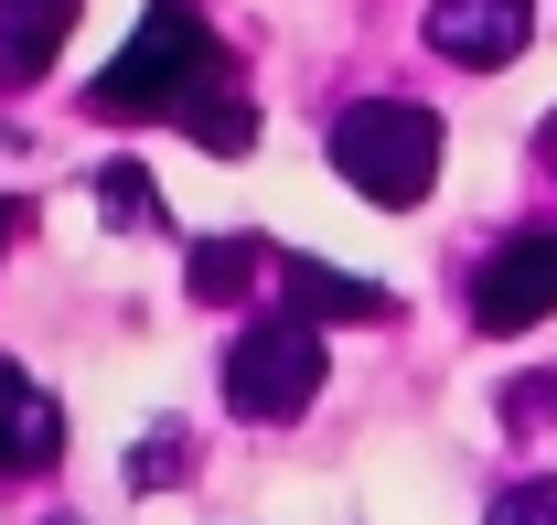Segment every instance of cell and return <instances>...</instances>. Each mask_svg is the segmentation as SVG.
<instances>
[{"mask_svg": "<svg viewBox=\"0 0 557 525\" xmlns=\"http://www.w3.org/2000/svg\"><path fill=\"white\" fill-rule=\"evenodd\" d=\"M22 225H33V215H22V204H0V258H11V236H22Z\"/></svg>", "mask_w": 557, "mask_h": 525, "instance_id": "cell-13", "label": "cell"}, {"mask_svg": "<svg viewBox=\"0 0 557 525\" xmlns=\"http://www.w3.org/2000/svg\"><path fill=\"white\" fill-rule=\"evenodd\" d=\"M54 451H65V407L33 387L22 365H0V483L11 472H44Z\"/></svg>", "mask_w": 557, "mask_h": 525, "instance_id": "cell-7", "label": "cell"}, {"mask_svg": "<svg viewBox=\"0 0 557 525\" xmlns=\"http://www.w3.org/2000/svg\"><path fill=\"white\" fill-rule=\"evenodd\" d=\"M258 268H269V247H258V236H205V247H194V268H183V290L225 312V301H247V290H258Z\"/></svg>", "mask_w": 557, "mask_h": 525, "instance_id": "cell-9", "label": "cell"}, {"mask_svg": "<svg viewBox=\"0 0 557 525\" xmlns=\"http://www.w3.org/2000/svg\"><path fill=\"white\" fill-rule=\"evenodd\" d=\"M547 312H557V225H525V236H504L472 268V322L483 332H536Z\"/></svg>", "mask_w": 557, "mask_h": 525, "instance_id": "cell-4", "label": "cell"}, {"mask_svg": "<svg viewBox=\"0 0 557 525\" xmlns=\"http://www.w3.org/2000/svg\"><path fill=\"white\" fill-rule=\"evenodd\" d=\"M75 0H0V86H33V75L65 54Z\"/></svg>", "mask_w": 557, "mask_h": 525, "instance_id": "cell-8", "label": "cell"}, {"mask_svg": "<svg viewBox=\"0 0 557 525\" xmlns=\"http://www.w3.org/2000/svg\"><path fill=\"white\" fill-rule=\"evenodd\" d=\"M86 108L97 119H172V130H194L225 161L258 139L247 97H236V65H225V44H214V22L194 0H150L129 54H108V75L86 86Z\"/></svg>", "mask_w": 557, "mask_h": 525, "instance_id": "cell-1", "label": "cell"}, {"mask_svg": "<svg viewBox=\"0 0 557 525\" xmlns=\"http://www.w3.org/2000/svg\"><path fill=\"white\" fill-rule=\"evenodd\" d=\"M333 172L364 204L408 215L440 183V108H418V97H364V108H344L333 119Z\"/></svg>", "mask_w": 557, "mask_h": 525, "instance_id": "cell-2", "label": "cell"}, {"mask_svg": "<svg viewBox=\"0 0 557 525\" xmlns=\"http://www.w3.org/2000/svg\"><path fill=\"white\" fill-rule=\"evenodd\" d=\"M278 301H289L300 322H386V312H397L375 279H344V268L300 258V247H278Z\"/></svg>", "mask_w": 557, "mask_h": 525, "instance_id": "cell-6", "label": "cell"}, {"mask_svg": "<svg viewBox=\"0 0 557 525\" xmlns=\"http://www.w3.org/2000/svg\"><path fill=\"white\" fill-rule=\"evenodd\" d=\"M493 525H557V483H515V493H493Z\"/></svg>", "mask_w": 557, "mask_h": 525, "instance_id": "cell-12", "label": "cell"}, {"mask_svg": "<svg viewBox=\"0 0 557 525\" xmlns=\"http://www.w3.org/2000/svg\"><path fill=\"white\" fill-rule=\"evenodd\" d=\"M504 418H515V429H547L557 418V376H515V387H504Z\"/></svg>", "mask_w": 557, "mask_h": 525, "instance_id": "cell-11", "label": "cell"}, {"mask_svg": "<svg viewBox=\"0 0 557 525\" xmlns=\"http://www.w3.org/2000/svg\"><path fill=\"white\" fill-rule=\"evenodd\" d=\"M322 396V322H300V312H278V322H247L236 332V354H225V407L236 418H300Z\"/></svg>", "mask_w": 557, "mask_h": 525, "instance_id": "cell-3", "label": "cell"}, {"mask_svg": "<svg viewBox=\"0 0 557 525\" xmlns=\"http://www.w3.org/2000/svg\"><path fill=\"white\" fill-rule=\"evenodd\" d=\"M536 44V0H429V54H450V65H515Z\"/></svg>", "mask_w": 557, "mask_h": 525, "instance_id": "cell-5", "label": "cell"}, {"mask_svg": "<svg viewBox=\"0 0 557 525\" xmlns=\"http://www.w3.org/2000/svg\"><path fill=\"white\" fill-rule=\"evenodd\" d=\"M97 215H108V225H161L150 172H139V161H108V172H97Z\"/></svg>", "mask_w": 557, "mask_h": 525, "instance_id": "cell-10", "label": "cell"}, {"mask_svg": "<svg viewBox=\"0 0 557 525\" xmlns=\"http://www.w3.org/2000/svg\"><path fill=\"white\" fill-rule=\"evenodd\" d=\"M536 161H547V172H557V119H547V130H536Z\"/></svg>", "mask_w": 557, "mask_h": 525, "instance_id": "cell-14", "label": "cell"}]
</instances>
